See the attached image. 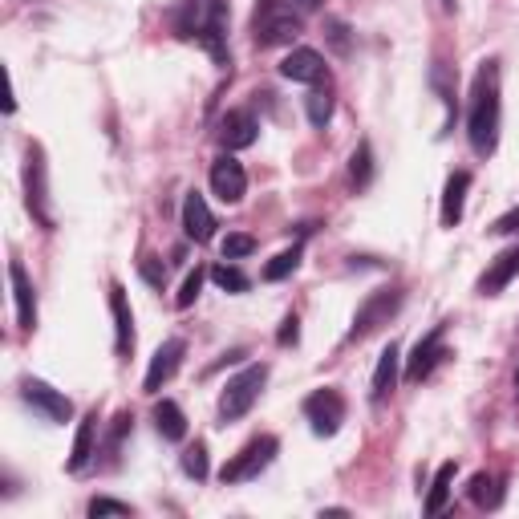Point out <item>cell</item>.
Returning a JSON list of instances; mask_svg holds the SVG:
<instances>
[{"label": "cell", "mask_w": 519, "mask_h": 519, "mask_svg": "<svg viewBox=\"0 0 519 519\" xmlns=\"http://www.w3.org/2000/svg\"><path fill=\"white\" fill-rule=\"evenodd\" d=\"M499 122H503V102H499V61H483L475 69V82H471V110H467V138H471V151L479 159L495 155L499 146Z\"/></svg>", "instance_id": "6da1fadb"}, {"label": "cell", "mask_w": 519, "mask_h": 519, "mask_svg": "<svg viewBox=\"0 0 519 519\" xmlns=\"http://www.w3.org/2000/svg\"><path fill=\"white\" fill-rule=\"evenodd\" d=\"M179 37H195L219 65L228 61V5L224 0H187Z\"/></svg>", "instance_id": "7a4b0ae2"}, {"label": "cell", "mask_w": 519, "mask_h": 519, "mask_svg": "<svg viewBox=\"0 0 519 519\" xmlns=\"http://www.w3.org/2000/svg\"><path fill=\"white\" fill-rule=\"evenodd\" d=\"M264 382H268V365H264V361H260V365L240 369V374L224 386V398H219V414H224V422L244 418V414L256 406V398H260Z\"/></svg>", "instance_id": "3957f363"}, {"label": "cell", "mask_w": 519, "mask_h": 519, "mask_svg": "<svg viewBox=\"0 0 519 519\" xmlns=\"http://www.w3.org/2000/svg\"><path fill=\"white\" fill-rule=\"evenodd\" d=\"M398 309H402V292H398V288H378V292H369L365 301H361V309L353 313L349 341H361V337H369L374 329L390 325V317H394Z\"/></svg>", "instance_id": "277c9868"}, {"label": "cell", "mask_w": 519, "mask_h": 519, "mask_svg": "<svg viewBox=\"0 0 519 519\" xmlns=\"http://www.w3.org/2000/svg\"><path fill=\"white\" fill-rule=\"evenodd\" d=\"M25 203L41 228H53V211H49V175H45V151L37 142H29L25 151Z\"/></svg>", "instance_id": "5b68a950"}, {"label": "cell", "mask_w": 519, "mask_h": 519, "mask_svg": "<svg viewBox=\"0 0 519 519\" xmlns=\"http://www.w3.org/2000/svg\"><path fill=\"white\" fill-rule=\"evenodd\" d=\"M276 451H280V442L272 438V434H260V438H252L248 447L236 455V459H228L224 463V471H219V479L224 483H244V479H256L272 459H276Z\"/></svg>", "instance_id": "8992f818"}, {"label": "cell", "mask_w": 519, "mask_h": 519, "mask_svg": "<svg viewBox=\"0 0 519 519\" xmlns=\"http://www.w3.org/2000/svg\"><path fill=\"white\" fill-rule=\"evenodd\" d=\"M305 418H309L317 438H333L345 422V398L337 390H317L305 398Z\"/></svg>", "instance_id": "52a82bcc"}, {"label": "cell", "mask_w": 519, "mask_h": 519, "mask_svg": "<svg viewBox=\"0 0 519 519\" xmlns=\"http://www.w3.org/2000/svg\"><path fill=\"white\" fill-rule=\"evenodd\" d=\"M183 353H187V345H183V337H171V341H163L159 349H155V357H151V365H146V378H142V390L146 394H159L175 374H179V361H183Z\"/></svg>", "instance_id": "ba28073f"}, {"label": "cell", "mask_w": 519, "mask_h": 519, "mask_svg": "<svg viewBox=\"0 0 519 519\" xmlns=\"http://www.w3.org/2000/svg\"><path fill=\"white\" fill-rule=\"evenodd\" d=\"M21 398L49 422H69V414H73V402L61 390H53L49 382H41V378H25L21 382Z\"/></svg>", "instance_id": "9c48e42d"}, {"label": "cell", "mask_w": 519, "mask_h": 519, "mask_svg": "<svg viewBox=\"0 0 519 519\" xmlns=\"http://www.w3.org/2000/svg\"><path fill=\"white\" fill-rule=\"evenodd\" d=\"M211 191L224 199V203H240L248 195V171H244V163H236L232 155H219L211 163Z\"/></svg>", "instance_id": "30bf717a"}, {"label": "cell", "mask_w": 519, "mask_h": 519, "mask_svg": "<svg viewBox=\"0 0 519 519\" xmlns=\"http://www.w3.org/2000/svg\"><path fill=\"white\" fill-rule=\"evenodd\" d=\"M256 130H260V122L252 118V110H228L224 118H219L215 138L224 151H244V146L256 142Z\"/></svg>", "instance_id": "8fae6325"}, {"label": "cell", "mask_w": 519, "mask_h": 519, "mask_svg": "<svg viewBox=\"0 0 519 519\" xmlns=\"http://www.w3.org/2000/svg\"><path fill=\"white\" fill-rule=\"evenodd\" d=\"M442 357H447V349H442V325H438V329H430V333L414 345V353H410V361H406V382L430 378L434 365H438Z\"/></svg>", "instance_id": "7c38bea8"}, {"label": "cell", "mask_w": 519, "mask_h": 519, "mask_svg": "<svg viewBox=\"0 0 519 519\" xmlns=\"http://www.w3.org/2000/svg\"><path fill=\"white\" fill-rule=\"evenodd\" d=\"M9 280H13L17 321H21V329H25V333H33V329H37V288H33V280H29V272H25V264H21V260H13V264H9Z\"/></svg>", "instance_id": "4fadbf2b"}, {"label": "cell", "mask_w": 519, "mask_h": 519, "mask_svg": "<svg viewBox=\"0 0 519 519\" xmlns=\"http://www.w3.org/2000/svg\"><path fill=\"white\" fill-rule=\"evenodd\" d=\"M515 276H519V244L503 248V252L487 264V272L479 276V296H499Z\"/></svg>", "instance_id": "5bb4252c"}, {"label": "cell", "mask_w": 519, "mask_h": 519, "mask_svg": "<svg viewBox=\"0 0 519 519\" xmlns=\"http://www.w3.org/2000/svg\"><path fill=\"white\" fill-rule=\"evenodd\" d=\"M280 78L317 86V82L325 78V57H321L317 49H292V53L280 61Z\"/></svg>", "instance_id": "9a60e30c"}, {"label": "cell", "mask_w": 519, "mask_h": 519, "mask_svg": "<svg viewBox=\"0 0 519 519\" xmlns=\"http://www.w3.org/2000/svg\"><path fill=\"white\" fill-rule=\"evenodd\" d=\"M183 232L195 244H207L215 236V215L199 191H187V199H183Z\"/></svg>", "instance_id": "2e32d148"}, {"label": "cell", "mask_w": 519, "mask_h": 519, "mask_svg": "<svg viewBox=\"0 0 519 519\" xmlns=\"http://www.w3.org/2000/svg\"><path fill=\"white\" fill-rule=\"evenodd\" d=\"M296 33H301V17L296 13H272V9H264V13H256V41L260 45H284V41H292Z\"/></svg>", "instance_id": "e0dca14e"}, {"label": "cell", "mask_w": 519, "mask_h": 519, "mask_svg": "<svg viewBox=\"0 0 519 519\" xmlns=\"http://www.w3.org/2000/svg\"><path fill=\"white\" fill-rule=\"evenodd\" d=\"M110 313H114V349H118V357H130V349H134V313H130V301H126V288L118 280L110 284Z\"/></svg>", "instance_id": "ac0fdd59"}, {"label": "cell", "mask_w": 519, "mask_h": 519, "mask_svg": "<svg viewBox=\"0 0 519 519\" xmlns=\"http://www.w3.org/2000/svg\"><path fill=\"white\" fill-rule=\"evenodd\" d=\"M467 191H471V175L455 171L447 179V187H442V228H459L463 207H467Z\"/></svg>", "instance_id": "d6986e66"}, {"label": "cell", "mask_w": 519, "mask_h": 519, "mask_svg": "<svg viewBox=\"0 0 519 519\" xmlns=\"http://www.w3.org/2000/svg\"><path fill=\"white\" fill-rule=\"evenodd\" d=\"M398 365H402V349L390 341V345L382 349V357H378V369H374V390H369V398H374V402H386V398L394 394V386H398Z\"/></svg>", "instance_id": "ffe728a7"}, {"label": "cell", "mask_w": 519, "mask_h": 519, "mask_svg": "<svg viewBox=\"0 0 519 519\" xmlns=\"http://www.w3.org/2000/svg\"><path fill=\"white\" fill-rule=\"evenodd\" d=\"M94 442H98V410H90L78 422V434H73V451H69V471H86V463L94 459Z\"/></svg>", "instance_id": "44dd1931"}, {"label": "cell", "mask_w": 519, "mask_h": 519, "mask_svg": "<svg viewBox=\"0 0 519 519\" xmlns=\"http://www.w3.org/2000/svg\"><path fill=\"white\" fill-rule=\"evenodd\" d=\"M155 426H159V434H163L167 442H183V438H187V418H183L179 402H171V398H163V402L155 406Z\"/></svg>", "instance_id": "7402d4cb"}, {"label": "cell", "mask_w": 519, "mask_h": 519, "mask_svg": "<svg viewBox=\"0 0 519 519\" xmlns=\"http://www.w3.org/2000/svg\"><path fill=\"white\" fill-rule=\"evenodd\" d=\"M455 463H442L434 471V483H430V495H426V515H442V507H447L451 499V483H455Z\"/></svg>", "instance_id": "603a6c76"}, {"label": "cell", "mask_w": 519, "mask_h": 519, "mask_svg": "<svg viewBox=\"0 0 519 519\" xmlns=\"http://www.w3.org/2000/svg\"><path fill=\"white\" fill-rule=\"evenodd\" d=\"M467 495H471V503H475V507H499V503H503V479H495V475L479 471V475L471 479Z\"/></svg>", "instance_id": "cb8c5ba5"}, {"label": "cell", "mask_w": 519, "mask_h": 519, "mask_svg": "<svg viewBox=\"0 0 519 519\" xmlns=\"http://www.w3.org/2000/svg\"><path fill=\"white\" fill-rule=\"evenodd\" d=\"M369 179H374V146L357 142V151L349 155V183L361 191V187H369Z\"/></svg>", "instance_id": "d4e9b609"}, {"label": "cell", "mask_w": 519, "mask_h": 519, "mask_svg": "<svg viewBox=\"0 0 519 519\" xmlns=\"http://www.w3.org/2000/svg\"><path fill=\"white\" fill-rule=\"evenodd\" d=\"M301 256H305V252H301V244H292L288 252H280V256L264 268V280H284V276H292L296 268H301Z\"/></svg>", "instance_id": "484cf974"}, {"label": "cell", "mask_w": 519, "mask_h": 519, "mask_svg": "<svg viewBox=\"0 0 519 519\" xmlns=\"http://www.w3.org/2000/svg\"><path fill=\"white\" fill-rule=\"evenodd\" d=\"M211 280H215L219 288H224V292H248V276H244L236 264H228V260L211 268Z\"/></svg>", "instance_id": "4316f807"}, {"label": "cell", "mask_w": 519, "mask_h": 519, "mask_svg": "<svg viewBox=\"0 0 519 519\" xmlns=\"http://www.w3.org/2000/svg\"><path fill=\"white\" fill-rule=\"evenodd\" d=\"M179 463H183V475H191L195 483H203V479H207V471H211V467H207V447H203V442L187 447Z\"/></svg>", "instance_id": "83f0119b"}, {"label": "cell", "mask_w": 519, "mask_h": 519, "mask_svg": "<svg viewBox=\"0 0 519 519\" xmlns=\"http://www.w3.org/2000/svg\"><path fill=\"white\" fill-rule=\"evenodd\" d=\"M305 110H309V122H313L317 130H325V126H329V118H333V98H329V94H321V90H313V94L305 98Z\"/></svg>", "instance_id": "f1b7e54d"}, {"label": "cell", "mask_w": 519, "mask_h": 519, "mask_svg": "<svg viewBox=\"0 0 519 519\" xmlns=\"http://www.w3.org/2000/svg\"><path fill=\"white\" fill-rule=\"evenodd\" d=\"M219 252H224V260H244V256H252V252H256V240H252V236H244V232H232L224 244H219Z\"/></svg>", "instance_id": "f546056e"}, {"label": "cell", "mask_w": 519, "mask_h": 519, "mask_svg": "<svg viewBox=\"0 0 519 519\" xmlns=\"http://www.w3.org/2000/svg\"><path fill=\"white\" fill-rule=\"evenodd\" d=\"M203 268H195V272H187V280H183V288H179V296H175V305L179 309H191L195 305V296H199V288H203Z\"/></svg>", "instance_id": "4dcf8cb0"}, {"label": "cell", "mask_w": 519, "mask_h": 519, "mask_svg": "<svg viewBox=\"0 0 519 519\" xmlns=\"http://www.w3.org/2000/svg\"><path fill=\"white\" fill-rule=\"evenodd\" d=\"M138 272H142V280H146V284H155V288H163V284H167V264H163L159 256H146V260L138 264Z\"/></svg>", "instance_id": "1f68e13d"}, {"label": "cell", "mask_w": 519, "mask_h": 519, "mask_svg": "<svg viewBox=\"0 0 519 519\" xmlns=\"http://www.w3.org/2000/svg\"><path fill=\"white\" fill-rule=\"evenodd\" d=\"M90 515H130V503L98 495V499H90Z\"/></svg>", "instance_id": "d6a6232c"}, {"label": "cell", "mask_w": 519, "mask_h": 519, "mask_svg": "<svg viewBox=\"0 0 519 519\" xmlns=\"http://www.w3.org/2000/svg\"><path fill=\"white\" fill-rule=\"evenodd\" d=\"M487 232H491V236H519V207H511L507 215H499Z\"/></svg>", "instance_id": "836d02e7"}, {"label": "cell", "mask_w": 519, "mask_h": 519, "mask_svg": "<svg viewBox=\"0 0 519 519\" xmlns=\"http://www.w3.org/2000/svg\"><path fill=\"white\" fill-rule=\"evenodd\" d=\"M296 337H301V321H296V317H284L276 341H280V345H296Z\"/></svg>", "instance_id": "e575fe53"}, {"label": "cell", "mask_w": 519, "mask_h": 519, "mask_svg": "<svg viewBox=\"0 0 519 519\" xmlns=\"http://www.w3.org/2000/svg\"><path fill=\"white\" fill-rule=\"evenodd\" d=\"M325 5V0H284V9L296 13V17H305V13H317Z\"/></svg>", "instance_id": "d590c367"}, {"label": "cell", "mask_w": 519, "mask_h": 519, "mask_svg": "<svg viewBox=\"0 0 519 519\" xmlns=\"http://www.w3.org/2000/svg\"><path fill=\"white\" fill-rule=\"evenodd\" d=\"M264 9H272V0H260V9H256V13H264Z\"/></svg>", "instance_id": "8d00e7d4"}, {"label": "cell", "mask_w": 519, "mask_h": 519, "mask_svg": "<svg viewBox=\"0 0 519 519\" xmlns=\"http://www.w3.org/2000/svg\"><path fill=\"white\" fill-rule=\"evenodd\" d=\"M515 394H519V374H515Z\"/></svg>", "instance_id": "74e56055"}]
</instances>
